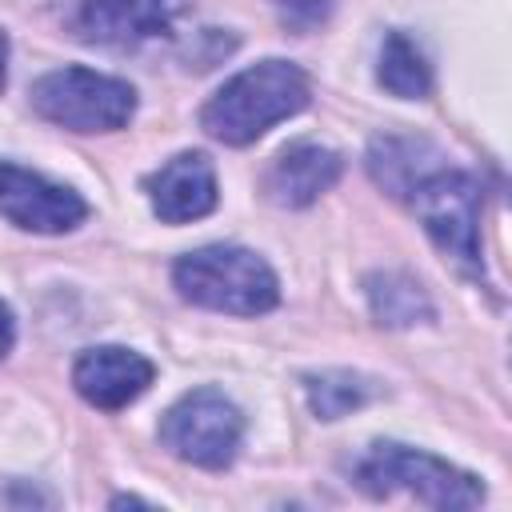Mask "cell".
I'll return each instance as SVG.
<instances>
[{"label":"cell","instance_id":"cell-1","mask_svg":"<svg viewBox=\"0 0 512 512\" xmlns=\"http://www.w3.org/2000/svg\"><path fill=\"white\" fill-rule=\"evenodd\" d=\"M308 104V76L288 60H260L224 88L208 96L200 108V128L220 144H252L272 124L296 116Z\"/></svg>","mask_w":512,"mask_h":512},{"label":"cell","instance_id":"cell-2","mask_svg":"<svg viewBox=\"0 0 512 512\" xmlns=\"http://www.w3.org/2000/svg\"><path fill=\"white\" fill-rule=\"evenodd\" d=\"M172 284L188 304L232 312V316H260L280 304L276 272L248 248L236 244H208L172 264Z\"/></svg>","mask_w":512,"mask_h":512},{"label":"cell","instance_id":"cell-3","mask_svg":"<svg viewBox=\"0 0 512 512\" xmlns=\"http://www.w3.org/2000/svg\"><path fill=\"white\" fill-rule=\"evenodd\" d=\"M356 484L368 492V496H392V492H408L416 496L420 504L428 508H440V512H464V508H480L484 504V484L432 456V452H420V448H408V444H372L360 460H356Z\"/></svg>","mask_w":512,"mask_h":512},{"label":"cell","instance_id":"cell-4","mask_svg":"<svg viewBox=\"0 0 512 512\" xmlns=\"http://www.w3.org/2000/svg\"><path fill=\"white\" fill-rule=\"evenodd\" d=\"M412 212L420 216L424 232L432 244L464 272V276H484L480 260V184L448 164H428L404 192Z\"/></svg>","mask_w":512,"mask_h":512},{"label":"cell","instance_id":"cell-5","mask_svg":"<svg viewBox=\"0 0 512 512\" xmlns=\"http://www.w3.org/2000/svg\"><path fill=\"white\" fill-rule=\"evenodd\" d=\"M32 108L68 132H116L136 112V88L92 68H56L32 84Z\"/></svg>","mask_w":512,"mask_h":512},{"label":"cell","instance_id":"cell-6","mask_svg":"<svg viewBox=\"0 0 512 512\" xmlns=\"http://www.w3.org/2000/svg\"><path fill=\"white\" fill-rule=\"evenodd\" d=\"M240 440H244V416L216 388H196L180 396L160 420V444L176 460L208 472L228 468L240 452Z\"/></svg>","mask_w":512,"mask_h":512},{"label":"cell","instance_id":"cell-7","mask_svg":"<svg viewBox=\"0 0 512 512\" xmlns=\"http://www.w3.org/2000/svg\"><path fill=\"white\" fill-rule=\"evenodd\" d=\"M0 216L24 232L56 236V232H72L88 216V204L80 192L52 184L40 172H28L20 164H0Z\"/></svg>","mask_w":512,"mask_h":512},{"label":"cell","instance_id":"cell-8","mask_svg":"<svg viewBox=\"0 0 512 512\" xmlns=\"http://www.w3.org/2000/svg\"><path fill=\"white\" fill-rule=\"evenodd\" d=\"M184 12V0H80L72 28L88 44L104 48H140L164 40Z\"/></svg>","mask_w":512,"mask_h":512},{"label":"cell","instance_id":"cell-9","mask_svg":"<svg viewBox=\"0 0 512 512\" xmlns=\"http://www.w3.org/2000/svg\"><path fill=\"white\" fill-rule=\"evenodd\" d=\"M152 376H156L152 360H144L140 352L120 348V344L88 348V352H80L76 364H72V384H76V392H80L92 408H104V412L128 408L136 396L148 392Z\"/></svg>","mask_w":512,"mask_h":512},{"label":"cell","instance_id":"cell-10","mask_svg":"<svg viewBox=\"0 0 512 512\" xmlns=\"http://www.w3.org/2000/svg\"><path fill=\"white\" fill-rule=\"evenodd\" d=\"M152 212L164 224H188L216 208V168L204 152H180L172 156L152 180H148Z\"/></svg>","mask_w":512,"mask_h":512},{"label":"cell","instance_id":"cell-11","mask_svg":"<svg viewBox=\"0 0 512 512\" xmlns=\"http://www.w3.org/2000/svg\"><path fill=\"white\" fill-rule=\"evenodd\" d=\"M340 172H344L340 152L300 140L276 156L264 188H268V200L280 208H308L312 200H320L340 180Z\"/></svg>","mask_w":512,"mask_h":512},{"label":"cell","instance_id":"cell-12","mask_svg":"<svg viewBox=\"0 0 512 512\" xmlns=\"http://www.w3.org/2000/svg\"><path fill=\"white\" fill-rule=\"evenodd\" d=\"M364 292H368L376 324H384V328H412V324L432 320L428 292L420 288V280H412L404 272H372L364 280Z\"/></svg>","mask_w":512,"mask_h":512},{"label":"cell","instance_id":"cell-13","mask_svg":"<svg viewBox=\"0 0 512 512\" xmlns=\"http://www.w3.org/2000/svg\"><path fill=\"white\" fill-rule=\"evenodd\" d=\"M376 80H380L392 96H400V100H424V96L432 92L428 60H424V52H420L404 32H388V36H384Z\"/></svg>","mask_w":512,"mask_h":512},{"label":"cell","instance_id":"cell-14","mask_svg":"<svg viewBox=\"0 0 512 512\" xmlns=\"http://www.w3.org/2000/svg\"><path fill=\"white\" fill-rule=\"evenodd\" d=\"M368 384L352 372H320V376H308V404L320 420H340L348 416L352 408H360L368 400Z\"/></svg>","mask_w":512,"mask_h":512},{"label":"cell","instance_id":"cell-15","mask_svg":"<svg viewBox=\"0 0 512 512\" xmlns=\"http://www.w3.org/2000/svg\"><path fill=\"white\" fill-rule=\"evenodd\" d=\"M284 28L292 32H316L332 16V0H268Z\"/></svg>","mask_w":512,"mask_h":512},{"label":"cell","instance_id":"cell-16","mask_svg":"<svg viewBox=\"0 0 512 512\" xmlns=\"http://www.w3.org/2000/svg\"><path fill=\"white\" fill-rule=\"evenodd\" d=\"M12 344H16V320H12V308L0 300V360L12 352Z\"/></svg>","mask_w":512,"mask_h":512},{"label":"cell","instance_id":"cell-17","mask_svg":"<svg viewBox=\"0 0 512 512\" xmlns=\"http://www.w3.org/2000/svg\"><path fill=\"white\" fill-rule=\"evenodd\" d=\"M4 80H8V36L0 32V88H4Z\"/></svg>","mask_w":512,"mask_h":512}]
</instances>
